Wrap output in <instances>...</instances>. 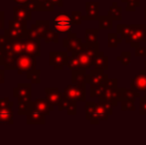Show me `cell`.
<instances>
[{
	"label": "cell",
	"instance_id": "cell-8",
	"mask_svg": "<svg viewBox=\"0 0 146 145\" xmlns=\"http://www.w3.org/2000/svg\"><path fill=\"white\" fill-rule=\"evenodd\" d=\"M69 56L68 52H50L49 64L54 67V70H63L64 66H67Z\"/></svg>",
	"mask_w": 146,
	"mask_h": 145
},
{
	"label": "cell",
	"instance_id": "cell-3",
	"mask_svg": "<svg viewBox=\"0 0 146 145\" xmlns=\"http://www.w3.org/2000/svg\"><path fill=\"white\" fill-rule=\"evenodd\" d=\"M63 95L72 101H86V85L71 83L67 85L63 91Z\"/></svg>",
	"mask_w": 146,
	"mask_h": 145
},
{
	"label": "cell",
	"instance_id": "cell-4",
	"mask_svg": "<svg viewBox=\"0 0 146 145\" xmlns=\"http://www.w3.org/2000/svg\"><path fill=\"white\" fill-rule=\"evenodd\" d=\"M73 27L72 18L67 12H60L54 20V28L58 33H70Z\"/></svg>",
	"mask_w": 146,
	"mask_h": 145
},
{
	"label": "cell",
	"instance_id": "cell-20",
	"mask_svg": "<svg viewBox=\"0 0 146 145\" xmlns=\"http://www.w3.org/2000/svg\"><path fill=\"white\" fill-rule=\"evenodd\" d=\"M17 55L13 54V53H5V56H4L3 59L4 70H17Z\"/></svg>",
	"mask_w": 146,
	"mask_h": 145
},
{
	"label": "cell",
	"instance_id": "cell-19",
	"mask_svg": "<svg viewBox=\"0 0 146 145\" xmlns=\"http://www.w3.org/2000/svg\"><path fill=\"white\" fill-rule=\"evenodd\" d=\"M18 115H27L33 109V101L31 99H22L18 97Z\"/></svg>",
	"mask_w": 146,
	"mask_h": 145
},
{
	"label": "cell",
	"instance_id": "cell-39",
	"mask_svg": "<svg viewBox=\"0 0 146 145\" xmlns=\"http://www.w3.org/2000/svg\"><path fill=\"white\" fill-rule=\"evenodd\" d=\"M71 18H72V21H73V24H76V25L81 24L82 20H83V16H82L81 12H73Z\"/></svg>",
	"mask_w": 146,
	"mask_h": 145
},
{
	"label": "cell",
	"instance_id": "cell-45",
	"mask_svg": "<svg viewBox=\"0 0 146 145\" xmlns=\"http://www.w3.org/2000/svg\"><path fill=\"white\" fill-rule=\"evenodd\" d=\"M4 71L5 70H0V85L4 83V77H5V75H4Z\"/></svg>",
	"mask_w": 146,
	"mask_h": 145
},
{
	"label": "cell",
	"instance_id": "cell-31",
	"mask_svg": "<svg viewBox=\"0 0 146 145\" xmlns=\"http://www.w3.org/2000/svg\"><path fill=\"white\" fill-rule=\"evenodd\" d=\"M98 20H100V29H111L112 28V19L110 16L98 17Z\"/></svg>",
	"mask_w": 146,
	"mask_h": 145
},
{
	"label": "cell",
	"instance_id": "cell-28",
	"mask_svg": "<svg viewBox=\"0 0 146 145\" xmlns=\"http://www.w3.org/2000/svg\"><path fill=\"white\" fill-rule=\"evenodd\" d=\"M122 9L121 7H119L117 5V3H113L112 6L110 8V11H108V16L111 18L112 20H120L122 18Z\"/></svg>",
	"mask_w": 146,
	"mask_h": 145
},
{
	"label": "cell",
	"instance_id": "cell-9",
	"mask_svg": "<svg viewBox=\"0 0 146 145\" xmlns=\"http://www.w3.org/2000/svg\"><path fill=\"white\" fill-rule=\"evenodd\" d=\"M108 77L104 70H98L94 69L88 73V83L90 87H96V85H106Z\"/></svg>",
	"mask_w": 146,
	"mask_h": 145
},
{
	"label": "cell",
	"instance_id": "cell-47",
	"mask_svg": "<svg viewBox=\"0 0 146 145\" xmlns=\"http://www.w3.org/2000/svg\"><path fill=\"white\" fill-rule=\"evenodd\" d=\"M16 2H18V3H25L27 0H15Z\"/></svg>",
	"mask_w": 146,
	"mask_h": 145
},
{
	"label": "cell",
	"instance_id": "cell-5",
	"mask_svg": "<svg viewBox=\"0 0 146 145\" xmlns=\"http://www.w3.org/2000/svg\"><path fill=\"white\" fill-rule=\"evenodd\" d=\"M36 58L30 54H22L17 59V72L19 75L22 73H27L30 70L36 69Z\"/></svg>",
	"mask_w": 146,
	"mask_h": 145
},
{
	"label": "cell",
	"instance_id": "cell-16",
	"mask_svg": "<svg viewBox=\"0 0 146 145\" xmlns=\"http://www.w3.org/2000/svg\"><path fill=\"white\" fill-rule=\"evenodd\" d=\"M33 109L42 112L45 115H49L52 110H54L55 107H53L47 99H36L33 101Z\"/></svg>",
	"mask_w": 146,
	"mask_h": 145
},
{
	"label": "cell",
	"instance_id": "cell-32",
	"mask_svg": "<svg viewBox=\"0 0 146 145\" xmlns=\"http://www.w3.org/2000/svg\"><path fill=\"white\" fill-rule=\"evenodd\" d=\"M120 42H121V38H119V37L117 36V34H113V33L108 34V46L110 47V48H116Z\"/></svg>",
	"mask_w": 146,
	"mask_h": 145
},
{
	"label": "cell",
	"instance_id": "cell-37",
	"mask_svg": "<svg viewBox=\"0 0 146 145\" xmlns=\"http://www.w3.org/2000/svg\"><path fill=\"white\" fill-rule=\"evenodd\" d=\"M131 54L130 52H123L121 54V56L117 57V60L120 61L121 64L124 65V66H128L129 64L131 63Z\"/></svg>",
	"mask_w": 146,
	"mask_h": 145
},
{
	"label": "cell",
	"instance_id": "cell-7",
	"mask_svg": "<svg viewBox=\"0 0 146 145\" xmlns=\"http://www.w3.org/2000/svg\"><path fill=\"white\" fill-rule=\"evenodd\" d=\"M142 41H145V26L132 25L131 33L125 39V42L130 44V46L133 48H137L139 47V43Z\"/></svg>",
	"mask_w": 146,
	"mask_h": 145
},
{
	"label": "cell",
	"instance_id": "cell-21",
	"mask_svg": "<svg viewBox=\"0 0 146 145\" xmlns=\"http://www.w3.org/2000/svg\"><path fill=\"white\" fill-rule=\"evenodd\" d=\"M72 83L77 85H87L88 83V73L86 70L72 71Z\"/></svg>",
	"mask_w": 146,
	"mask_h": 145
},
{
	"label": "cell",
	"instance_id": "cell-35",
	"mask_svg": "<svg viewBox=\"0 0 146 145\" xmlns=\"http://www.w3.org/2000/svg\"><path fill=\"white\" fill-rule=\"evenodd\" d=\"M132 26H127V25H118L117 26V33L120 34L121 38L126 39L127 37L130 35Z\"/></svg>",
	"mask_w": 146,
	"mask_h": 145
},
{
	"label": "cell",
	"instance_id": "cell-10",
	"mask_svg": "<svg viewBox=\"0 0 146 145\" xmlns=\"http://www.w3.org/2000/svg\"><path fill=\"white\" fill-rule=\"evenodd\" d=\"M83 46V43L80 38H78L76 34H69L67 38L64 39L63 47L68 50V52H78Z\"/></svg>",
	"mask_w": 146,
	"mask_h": 145
},
{
	"label": "cell",
	"instance_id": "cell-41",
	"mask_svg": "<svg viewBox=\"0 0 146 145\" xmlns=\"http://www.w3.org/2000/svg\"><path fill=\"white\" fill-rule=\"evenodd\" d=\"M138 5H139V0H128L127 10H128V11H134L135 8Z\"/></svg>",
	"mask_w": 146,
	"mask_h": 145
},
{
	"label": "cell",
	"instance_id": "cell-24",
	"mask_svg": "<svg viewBox=\"0 0 146 145\" xmlns=\"http://www.w3.org/2000/svg\"><path fill=\"white\" fill-rule=\"evenodd\" d=\"M14 11V19L27 21L31 19V11L26 7H15Z\"/></svg>",
	"mask_w": 146,
	"mask_h": 145
},
{
	"label": "cell",
	"instance_id": "cell-17",
	"mask_svg": "<svg viewBox=\"0 0 146 145\" xmlns=\"http://www.w3.org/2000/svg\"><path fill=\"white\" fill-rule=\"evenodd\" d=\"M25 42V53L26 54L33 55L35 57L41 56L40 51V40H32V39L26 38L24 39Z\"/></svg>",
	"mask_w": 146,
	"mask_h": 145
},
{
	"label": "cell",
	"instance_id": "cell-14",
	"mask_svg": "<svg viewBox=\"0 0 146 145\" xmlns=\"http://www.w3.org/2000/svg\"><path fill=\"white\" fill-rule=\"evenodd\" d=\"M58 109L60 111L66 109L68 115H76L77 114V101H72L63 95L61 101L58 105Z\"/></svg>",
	"mask_w": 146,
	"mask_h": 145
},
{
	"label": "cell",
	"instance_id": "cell-22",
	"mask_svg": "<svg viewBox=\"0 0 146 145\" xmlns=\"http://www.w3.org/2000/svg\"><path fill=\"white\" fill-rule=\"evenodd\" d=\"M92 66L94 69L98 70H108V56L104 54L102 52H98V55L94 57Z\"/></svg>",
	"mask_w": 146,
	"mask_h": 145
},
{
	"label": "cell",
	"instance_id": "cell-18",
	"mask_svg": "<svg viewBox=\"0 0 146 145\" xmlns=\"http://www.w3.org/2000/svg\"><path fill=\"white\" fill-rule=\"evenodd\" d=\"M45 116L46 115L42 112L33 109L30 113L26 115V122L27 124H45Z\"/></svg>",
	"mask_w": 146,
	"mask_h": 145
},
{
	"label": "cell",
	"instance_id": "cell-13",
	"mask_svg": "<svg viewBox=\"0 0 146 145\" xmlns=\"http://www.w3.org/2000/svg\"><path fill=\"white\" fill-rule=\"evenodd\" d=\"M10 41L23 40L28 36L27 28H8L5 30L4 34Z\"/></svg>",
	"mask_w": 146,
	"mask_h": 145
},
{
	"label": "cell",
	"instance_id": "cell-2",
	"mask_svg": "<svg viewBox=\"0 0 146 145\" xmlns=\"http://www.w3.org/2000/svg\"><path fill=\"white\" fill-rule=\"evenodd\" d=\"M86 118L90 120L92 124H98L100 120H106L108 118V113L100 101L98 103L94 101L86 103Z\"/></svg>",
	"mask_w": 146,
	"mask_h": 145
},
{
	"label": "cell",
	"instance_id": "cell-27",
	"mask_svg": "<svg viewBox=\"0 0 146 145\" xmlns=\"http://www.w3.org/2000/svg\"><path fill=\"white\" fill-rule=\"evenodd\" d=\"M86 42L88 44H98V29H87L85 34Z\"/></svg>",
	"mask_w": 146,
	"mask_h": 145
},
{
	"label": "cell",
	"instance_id": "cell-49",
	"mask_svg": "<svg viewBox=\"0 0 146 145\" xmlns=\"http://www.w3.org/2000/svg\"><path fill=\"white\" fill-rule=\"evenodd\" d=\"M144 65H145V70H146V62L144 63Z\"/></svg>",
	"mask_w": 146,
	"mask_h": 145
},
{
	"label": "cell",
	"instance_id": "cell-30",
	"mask_svg": "<svg viewBox=\"0 0 146 145\" xmlns=\"http://www.w3.org/2000/svg\"><path fill=\"white\" fill-rule=\"evenodd\" d=\"M122 89V101L123 99H127V101H134L137 97H139L138 91H133L132 89Z\"/></svg>",
	"mask_w": 146,
	"mask_h": 145
},
{
	"label": "cell",
	"instance_id": "cell-12",
	"mask_svg": "<svg viewBox=\"0 0 146 145\" xmlns=\"http://www.w3.org/2000/svg\"><path fill=\"white\" fill-rule=\"evenodd\" d=\"M130 89L135 91H146V70H141L131 81Z\"/></svg>",
	"mask_w": 146,
	"mask_h": 145
},
{
	"label": "cell",
	"instance_id": "cell-44",
	"mask_svg": "<svg viewBox=\"0 0 146 145\" xmlns=\"http://www.w3.org/2000/svg\"><path fill=\"white\" fill-rule=\"evenodd\" d=\"M5 56V52L2 49H0V66H3V59Z\"/></svg>",
	"mask_w": 146,
	"mask_h": 145
},
{
	"label": "cell",
	"instance_id": "cell-26",
	"mask_svg": "<svg viewBox=\"0 0 146 145\" xmlns=\"http://www.w3.org/2000/svg\"><path fill=\"white\" fill-rule=\"evenodd\" d=\"M13 110H0V124H13Z\"/></svg>",
	"mask_w": 146,
	"mask_h": 145
},
{
	"label": "cell",
	"instance_id": "cell-25",
	"mask_svg": "<svg viewBox=\"0 0 146 145\" xmlns=\"http://www.w3.org/2000/svg\"><path fill=\"white\" fill-rule=\"evenodd\" d=\"M87 17L86 19L94 20L98 18V2H90L87 3Z\"/></svg>",
	"mask_w": 146,
	"mask_h": 145
},
{
	"label": "cell",
	"instance_id": "cell-40",
	"mask_svg": "<svg viewBox=\"0 0 146 145\" xmlns=\"http://www.w3.org/2000/svg\"><path fill=\"white\" fill-rule=\"evenodd\" d=\"M139 113L141 115H146V97H140V103H139Z\"/></svg>",
	"mask_w": 146,
	"mask_h": 145
},
{
	"label": "cell",
	"instance_id": "cell-29",
	"mask_svg": "<svg viewBox=\"0 0 146 145\" xmlns=\"http://www.w3.org/2000/svg\"><path fill=\"white\" fill-rule=\"evenodd\" d=\"M40 75L41 71L34 69V70H30L26 73V77H27V79H29L31 83H41Z\"/></svg>",
	"mask_w": 146,
	"mask_h": 145
},
{
	"label": "cell",
	"instance_id": "cell-42",
	"mask_svg": "<svg viewBox=\"0 0 146 145\" xmlns=\"http://www.w3.org/2000/svg\"><path fill=\"white\" fill-rule=\"evenodd\" d=\"M136 57H146V47H137L135 51Z\"/></svg>",
	"mask_w": 146,
	"mask_h": 145
},
{
	"label": "cell",
	"instance_id": "cell-15",
	"mask_svg": "<svg viewBox=\"0 0 146 145\" xmlns=\"http://www.w3.org/2000/svg\"><path fill=\"white\" fill-rule=\"evenodd\" d=\"M45 93H46V99L53 107H58L61 101L63 95L59 91L58 87H45Z\"/></svg>",
	"mask_w": 146,
	"mask_h": 145
},
{
	"label": "cell",
	"instance_id": "cell-6",
	"mask_svg": "<svg viewBox=\"0 0 146 145\" xmlns=\"http://www.w3.org/2000/svg\"><path fill=\"white\" fill-rule=\"evenodd\" d=\"M100 101H104L111 103L112 105H116L118 101H122V89L118 87H110L104 85V91L102 95L100 97Z\"/></svg>",
	"mask_w": 146,
	"mask_h": 145
},
{
	"label": "cell",
	"instance_id": "cell-34",
	"mask_svg": "<svg viewBox=\"0 0 146 145\" xmlns=\"http://www.w3.org/2000/svg\"><path fill=\"white\" fill-rule=\"evenodd\" d=\"M104 85L90 87V95L92 97H98V99H100L102 95V93H104Z\"/></svg>",
	"mask_w": 146,
	"mask_h": 145
},
{
	"label": "cell",
	"instance_id": "cell-36",
	"mask_svg": "<svg viewBox=\"0 0 146 145\" xmlns=\"http://www.w3.org/2000/svg\"><path fill=\"white\" fill-rule=\"evenodd\" d=\"M13 103L8 97H0V110H12Z\"/></svg>",
	"mask_w": 146,
	"mask_h": 145
},
{
	"label": "cell",
	"instance_id": "cell-43",
	"mask_svg": "<svg viewBox=\"0 0 146 145\" xmlns=\"http://www.w3.org/2000/svg\"><path fill=\"white\" fill-rule=\"evenodd\" d=\"M9 41L10 40L5 35H0V49H2L5 45H7Z\"/></svg>",
	"mask_w": 146,
	"mask_h": 145
},
{
	"label": "cell",
	"instance_id": "cell-50",
	"mask_svg": "<svg viewBox=\"0 0 146 145\" xmlns=\"http://www.w3.org/2000/svg\"><path fill=\"white\" fill-rule=\"evenodd\" d=\"M122 1H123V2H126V1H127V0H122Z\"/></svg>",
	"mask_w": 146,
	"mask_h": 145
},
{
	"label": "cell",
	"instance_id": "cell-33",
	"mask_svg": "<svg viewBox=\"0 0 146 145\" xmlns=\"http://www.w3.org/2000/svg\"><path fill=\"white\" fill-rule=\"evenodd\" d=\"M44 40L46 43H58L59 41V35L56 31L49 30L44 36Z\"/></svg>",
	"mask_w": 146,
	"mask_h": 145
},
{
	"label": "cell",
	"instance_id": "cell-11",
	"mask_svg": "<svg viewBox=\"0 0 146 145\" xmlns=\"http://www.w3.org/2000/svg\"><path fill=\"white\" fill-rule=\"evenodd\" d=\"M32 83H18L13 89V97L18 99V97H22V99H31L32 95Z\"/></svg>",
	"mask_w": 146,
	"mask_h": 145
},
{
	"label": "cell",
	"instance_id": "cell-1",
	"mask_svg": "<svg viewBox=\"0 0 146 145\" xmlns=\"http://www.w3.org/2000/svg\"><path fill=\"white\" fill-rule=\"evenodd\" d=\"M98 52H100L98 51V44L85 43L78 52L74 53H76V55H77L78 59L80 61V64L82 66V69L87 70V69H90L92 66L94 59L98 55Z\"/></svg>",
	"mask_w": 146,
	"mask_h": 145
},
{
	"label": "cell",
	"instance_id": "cell-23",
	"mask_svg": "<svg viewBox=\"0 0 146 145\" xmlns=\"http://www.w3.org/2000/svg\"><path fill=\"white\" fill-rule=\"evenodd\" d=\"M31 30L39 37V39L44 38L45 34L50 30V28H49V21L48 20L47 21H37L36 24L32 26Z\"/></svg>",
	"mask_w": 146,
	"mask_h": 145
},
{
	"label": "cell",
	"instance_id": "cell-38",
	"mask_svg": "<svg viewBox=\"0 0 146 145\" xmlns=\"http://www.w3.org/2000/svg\"><path fill=\"white\" fill-rule=\"evenodd\" d=\"M121 109L124 110V111H127V110H135L134 101H127V99L121 101Z\"/></svg>",
	"mask_w": 146,
	"mask_h": 145
},
{
	"label": "cell",
	"instance_id": "cell-48",
	"mask_svg": "<svg viewBox=\"0 0 146 145\" xmlns=\"http://www.w3.org/2000/svg\"><path fill=\"white\" fill-rule=\"evenodd\" d=\"M145 42H146V26H145Z\"/></svg>",
	"mask_w": 146,
	"mask_h": 145
},
{
	"label": "cell",
	"instance_id": "cell-46",
	"mask_svg": "<svg viewBox=\"0 0 146 145\" xmlns=\"http://www.w3.org/2000/svg\"><path fill=\"white\" fill-rule=\"evenodd\" d=\"M3 26H4V22H3V16L0 17V30L3 29Z\"/></svg>",
	"mask_w": 146,
	"mask_h": 145
}]
</instances>
